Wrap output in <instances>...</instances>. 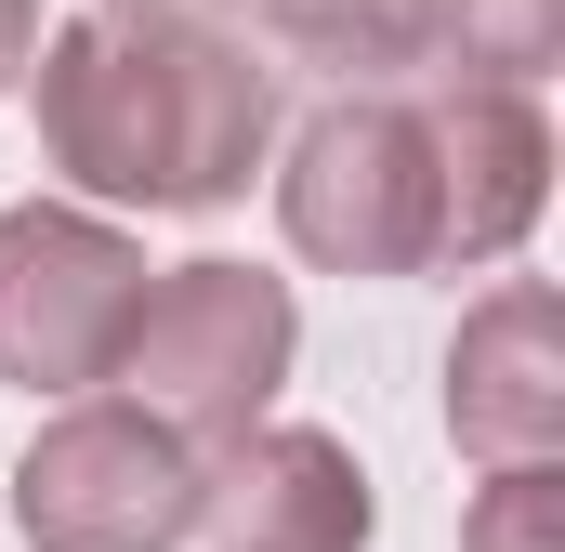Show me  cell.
<instances>
[{
    "mask_svg": "<svg viewBox=\"0 0 565 552\" xmlns=\"http://www.w3.org/2000/svg\"><path fill=\"white\" fill-rule=\"evenodd\" d=\"M26 106L66 184L132 198V211H224L250 198L277 145V66L250 26H184V13H79L26 53Z\"/></svg>",
    "mask_w": 565,
    "mask_h": 552,
    "instance_id": "obj_1",
    "label": "cell"
},
{
    "mask_svg": "<svg viewBox=\"0 0 565 552\" xmlns=\"http://www.w3.org/2000/svg\"><path fill=\"white\" fill-rule=\"evenodd\" d=\"M277 224L329 276H422L434 264V119L408 93L316 106L277 171Z\"/></svg>",
    "mask_w": 565,
    "mask_h": 552,
    "instance_id": "obj_2",
    "label": "cell"
},
{
    "mask_svg": "<svg viewBox=\"0 0 565 552\" xmlns=\"http://www.w3.org/2000/svg\"><path fill=\"white\" fill-rule=\"evenodd\" d=\"M289 289L277 276H250V264H184V276H158L145 289V316H132V342H119V395L132 408H158L184 447H224V434H250V421L277 408V382H289Z\"/></svg>",
    "mask_w": 565,
    "mask_h": 552,
    "instance_id": "obj_3",
    "label": "cell"
},
{
    "mask_svg": "<svg viewBox=\"0 0 565 552\" xmlns=\"http://www.w3.org/2000/svg\"><path fill=\"white\" fill-rule=\"evenodd\" d=\"M13 527L26 552H171L198 527V447L132 395H79L66 421H40L13 474Z\"/></svg>",
    "mask_w": 565,
    "mask_h": 552,
    "instance_id": "obj_4",
    "label": "cell"
},
{
    "mask_svg": "<svg viewBox=\"0 0 565 552\" xmlns=\"http://www.w3.org/2000/svg\"><path fill=\"white\" fill-rule=\"evenodd\" d=\"M145 316V251L93 211H0V382L26 395H93Z\"/></svg>",
    "mask_w": 565,
    "mask_h": 552,
    "instance_id": "obj_5",
    "label": "cell"
},
{
    "mask_svg": "<svg viewBox=\"0 0 565 552\" xmlns=\"http://www.w3.org/2000/svg\"><path fill=\"white\" fill-rule=\"evenodd\" d=\"M198 527H224V552H369V474L316 421H250L198 460Z\"/></svg>",
    "mask_w": 565,
    "mask_h": 552,
    "instance_id": "obj_6",
    "label": "cell"
},
{
    "mask_svg": "<svg viewBox=\"0 0 565 552\" xmlns=\"http://www.w3.org/2000/svg\"><path fill=\"white\" fill-rule=\"evenodd\" d=\"M422 119H434V264H500L553 198V132L526 79H447Z\"/></svg>",
    "mask_w": 565,
    "mask_h": 552,
    "instance_id": "obj_7",
    "label": "cell"
},
{
    "mask_svg": "<svg viewBox=\"0 0 565 552\" xmlns=\"http://www.w3.org/2000/svg\"><path fill=\"white\" fill-rule=\"evenodd\" d=\"M447 434L487 474L565 447V302L540 276H513V289H487L460 316V342H447Z\"/></svg>",
    "mask_w": 565,
    "mask_h": 552,
    "instance_id": "obj_8",
    "label": "cell"
},
{
    "mask_svg": "<svg viewBox=\"0 0 565 552\" xmlns=\"http://www.w3.org/2000/svg\"><path fill=\"white\" fill-rule=\"evenodd\" d=\"M250 53L302 66V79H342V93H408L434 79V0H237Z\"/></svg>",
    "mask_w": 565,
    "mask_h": 552,
    "instance_id": "obj_9",
    "label": "cell"
},
{
    "mask_svg": "<svg viewBox=\"0 0 565 552\" xmlns=\"http://www.w3.org/2000/svg\"><path fill=\"white\" fill-rule=\"evenodd\" d=\"M434 53L473 79H540L565 53V0H434Z\"/></svg>",
    "mask_w": 565,
    "mask_h": 552,
    "instance_id": "obj_10",
    "label": "cell"
},
{
    "mask_svg": "<svg viewBox=\"0 0 565 552\" xmlns=\"http://www.w3.org/2000/svg\"><path fill=\"white\" fill-rule=\"evenodd\" d=\"M460 552H565V474L553 460H500L460 513Z\"/></svg>",
    "mask_w": 565,
    "mask_h": 552,
    "instance_id": "obj_11",
    "label": "cell"
},
{
    "mask_svg": "<svg viewBox=\"0 0 565 552\" xmlns=\"http://www.w3.org/2000/svg\"><path fill=\"white\" fill-rule=\"evenodd\" d=\"M26 53H40V0H0V93L26 79Z\"/></svg>",
    "mask_w": 565,
    "mask_h": 552,
    "instance_id": "obj_12",
    "label": "cell"
},
{
    "mask_svg": "<svg viewBox=\"0 0 565 552\" xmlns=\"http://www.w3.org/2000/svg\"><path fill=\"white\" fill-rule=\"evenodd\" d=\"M106 13H184V26H237V0H106Z\"/></svg>",
    "mask_w": 565,
    "mask_h": 552,
    "instance_id": "obj_13",
    "label": "cell"
}]
</instances>
